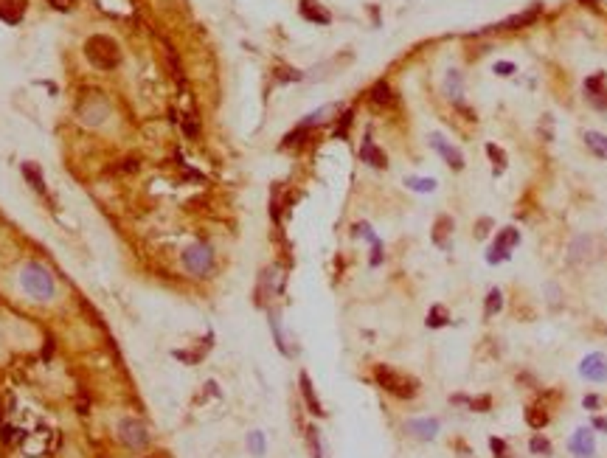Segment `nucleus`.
<instances>
[{
    "label": "nucleus",
    "instance_id": "1",
    "mask_svg": "<svg viewBox=\"0 0 607 458\" xmlns=\"http://www.w3.org/2000/svg\"><path fill=\"white\" fill-rule=\"evenodd\" d=\"M374 382H377L385 394H391V397H397V400H414V397L419 394V380H417V377H411V374H405V371H399V368L388 366V363H377V366H374Z\"/></svg>",
    "mask_w": 607,
    "mask_h": 458
},
{
    "label": "nucleus",
    "instance_id": "2",
    "mask_svg": "<svg viewBox=\"0 0 607 458\" xmlns=\"http://www.w3.org/2000/svg\"><path fill=\"white\" fill-rule=\"evenodd\" d=\"M20 284L23 290L34 298V301H51L53 292H56V284H53V275L48 270L46 265L40 262H26L23 270H20Z\"/></svg>",
    "mask_w": 607,
    "mask_h": 458
},
{
    "label": "nucleus",
    "instance_id": "3",
    "mask_svg": "<svg viewBox=\"0 0 607 458\" xmlns=\"http://www.w3.org/2000/svg\"><path fill=\"white\" fill-rule=\"evenodd\" d=\"M85 56L98 71H116L121 65V46L107 34H93L85 43Z\"/></svg>",
    "mask_w": 607,
    "mask_h": 458
},
{
    "label": "nucleus",
    "instance_id": "4",
    "mask_svg": "<svg viewBox=\"0 0 607 458\" xmlns=\"http://www.w3.org/2000/svg\"><path fill=\"white\" fill-rule=\"evenodd\" d=\"M180 262H183L186 273L197 275V278H205V275L214 270L217 256H214L211 245H205V242H194V245H188L186 250H183Z\"/></svg>",
    "mask_w": 607,
    "mask_h": 458
},
{
    "label": "nucleus",
    "instance_id": "5",
    "mask_svg": "<svg viewBox=\"0 0 607 458\" xmlns=\"http://www.w3.org/2000/svg\"><path fill=\"white\" fill-rule=\"evenodd\" d=\"M520 245V230L517 228H501L498 230V236H495V242L489 245V250H486V262L489 265H501V262H506V259H512V250Z\"/></svg>",
    "mask_w": 607,
    "mask_h": 458
},
{
    "label": "nucleus",
    "instance_id": "6",
    "mask_svg": "<svg viewBox=\"0 0 607 458\" xmlns=\"http://www.w3.org/2000/svg\"><path fill=\"white\" fill-rule=\"evenodd\" d=\"M405 430H408L414 439H419V442H433V439L439 436V430H442V422H439V419H430V416L408 419V422H405Z\"/></svg>",
    "mask_w": 607,
    "mask_h": 458
},
{
    "label": "nucleus",
    "instance_id": "7",
    "mask_svg": "<svg viewBox=\"0 0 607 458\" xmlns=\"http://www.w3.org/2000/svg\"><path fill=\"white\" fill-rule=\"evenodd\" d=\"M118 436H121V442H124L127 447H133V450H138V447H143V444L149 442L146 427L141 424L138 419H124V422L118 424Z\"/></svg>",
    "mask_w": 607,
    "mask_h": 458
},
{
    "label": "nucleus",
    "instance_id": "8",
    "mask_svg": "<svg viewBox=\"0 0 607 458\" xmlns=\"http://www.w3.org/2000/svg\"><path fill=\"white\" fill-rule=\"evenodd\" d=\"M579 374H582L588 382H605L607 380V357L602 355V352L588 355V357L579 363Z\"/></svg>",
    "mask_w": 607,
    "mask_h": 458
},
{
    "label": "nucleus",
    "instance_id": "9",
    "mask_svg": "<svg viewBox=\"0 0 607 458\" xmlns=\"http://www.w3.org/2000/svg\"><path fill=\"white\" fill-rule=\"evenodd\" d=\"M568 450L573 453L576 458H591L596 453V439H593V430L591 427H579L571 442H568Z\"/></svg>",
    "mask_w": 607,
    "mask_h": 458
},
{
    "label": "nucleus",
    "instance_id": "10",
    "mask_svg": "<svg viewBox=\"0 0 607 458\" xmlns=\"http://www.w3.org/2000/svg\"><path fill=\"white\" fill-rule=\"evenodd\" d=\"M540 11H543V6L540 3H531L526 11H520V14H512L509 20H504V23H498V26H492V31H514V29H523V26H531L537 17H540Z\"/></svg>",
    "mask_w": 607,
    "mask_h": 458
},
{
    "label": "nucleus",
    "instance_id": "11",
    "mask_svg": "<svg viewBox=\"0 0 607 458\" xmlns=\"http://www.w3.org/2000/svg\"><path fill=\"white\" fill-rule=\"evenodd\" d=\"M430 146H433V149H436V152L447 161V166H450V169H456V172H461V169H464V155H461L456 146H450V143H447L442 136L430 138Z\"/></svg>",
    "mask_w": 607,
    "mask_h": 458
},
{
    "label": "nucleus",
    "instance_id": "12",
    "mask_svg": "<svg viewBox=\"0 0 607 458\" xmlns=\"http://www.w3.org/2000/svg\"><path fill=\"white\" fill-rule=\"evenodd\" d=\"M549 422H551V408H549L546 400H537V402H531V405L526 408V424H529L531 430H543Z\"/></svg>",
    "mask_w": 607,
    "mask_h": 458
},
{
    "label": "nucleus",
    "instance_id": "13",
    "mask_svg": "<svg viewBox=\"0 0 607 458\" xmlns=\"http://www.w3.org/2000/svg\"><path fill=\"white\" fill-rule=\"evenodd\" d=\"M585 93H588V101L596 104L599 110H607V79L605 73H596L585 82Z\"/></svg>",
    "mask_w": 607,
    "mask_h": 458
},
{
    "label": "nucleus",
    "instance_id": "14",
    "mask_svg": "<svg viewBox=\"0 0 607 458\" xmlns=\"http://www.w3.org/2000/svg\"><path fill=\"white\" fill-rule=\"evenodd\" d=\"M26 9H29V0H0V20L14 26L26 17Z\"/></svg>",
    "mask_w": 607,
    "mask_h": 458
},
{
    "label": "nucleus",
    "instance_id": "15",
    "mask_svg": "<svg viewBox=\"0 0 607 458\" xmlns=\"http://www.w3.org/2000/svg\"><path fill=\"white\" fill-rule=\"evenodd\" d=\"M301 17L310 20V23H318V26H329L332 23V14L318 0H301Z\"/></svg>",
    "mask_w": 607,
    "mask_h": 458
},
{
    "label": "nucleus",
    "instance_id": "16",
    "mask_svg": "<svg viewBox=\"0 0 607 458\" xmlns=\"http://www.w3.org/2000/svg\"><path fill=\"white\" fill-rule=\"evenodd\" d=\"M453 228H456L453 217L442 214V217L436 220V225H433V242H436V248H442V250H450V239H447V236H453Z\"/></svg>",
    "mask_w": 607,
    "mask_h": 458
},
{
    "label": "nucleus",
    "instance_id": "17",
    "mask_svg": "<svg viewBox=\"0 0 607 458\" xmlns=\"http://www.w3.org/2000/svg\"><path fill=\"white\" fill-rule=\"evenodd\" d=\"M369 101H372L374 107L385 110V107H394V104H397V96H394V91L388 88V82H385V79H379L372 91H369Z\"/></svg>",
    "mask_w": 607,
    "mask_h": 458
},
{
    "label": "nucleus",
    "instance_id": "18",
    "mask_svg": "<svg viewBox=\"0 0 607 458\" xmlns=\"http://www.w3.org/2000/svg\"><path fill=\"white\" fill-rule=\"evenodd\" d=\"M298 382H301V394H304V402H307L310 413H315V416H324V405H321V400L315 397V388H312V380H310V374H307V371H301Z\"/></svg>",
    "mask_w": 607,
    "mask_h": 458
},
{
    "label": "nucleus",
    "instance_id": "19",
    "mask_svg": "<svg viewBox=\"0 0 607 458\" xmlns=\"http://www.w3.org/2000/svg\"><path fill=\"white\" fill-rule=\"evenodd\" d=\"M360 158H363V163H369V166H374V169H385V166H388L385 152L374 146L372 138H366V141H363V146H360Z\"/></svg>",
    "mask_w": 607,
    "mask_h": 458
},
{
    "label": "nucleus",
    "instance_id": "20",
    "mask_svg": "<svg viewBox=\"0 0 607 458\" xmlns=\"http://www.w3.org/2000/svg\"><path fill=\"white\" fill-rule=\"evenodd\" d=\"M501 310H504V290L501 287H492L486 292V301H484V318H495Z\"/></svg>",
    "mask_w": 607,
    "mask_h": 458
},
{
    "label": "nucleus",
    "instance_id": "21",
    "mask_svg": "<svg viewBox=\"0 0 607 458\" xmlns=\"http://www.w3.org/2000/svg\"><path fill=\"white\" fill-rule=\"evenodd\" d=\"M585 143L596 158H607V136L602 133H585Z\"/></svg>",
    "mask_w": 607,
    "mask_h": 458
},
{
    "label": "nucleus",
    "instance_id": "22",
    "mask_svg": "<svg viewBox=\"0 0 607 458\" xmlns=\"http://www.w3.org/2000/svg\"><path fill=\"white\" fill-rule=\"evenodd\" d=\"M447 323H450V312H447L442 304L430 307V312H427V326H430V329H442V326H447Z\"/></svg>",
    "mask_w": 607,
    "mask_h": 458
},
{
    "label": "nucleus",
    "instance_id": "23",
    "mask_svg": "<svg viewBox=\"0 0 607 458\" xmlns=\"http://www.w3.org/2000/svg\"><path fill=\"white\" fill-rule=\"evenodd\" d=\"M529 450L534 453V456H551L554 453V447H551V442L546 439V436H531V442H529Z\"/></svg>",
    "mask_w": 607,
    "mask_h": 458
},
{
    "label": "nucleus",
    "instance_id": "24",
    "mask_svg": "<svg viewBox=\"0 0 607 458\" xmlns=\"http://www.w3.org/2000/svg\"><path fill=\"white\" fill-rule=\"evenodd\" d=\"M23 175H26V180L31 183V188H34V191L46 194V183H43V175L37 172V166H31V163H23Z\"/></svg>",
    "mask_w": 607,
    "mask_h": 458
},
{
    "label": "nucleus",
    "instance_id": "25",
    "mask_svg": "<svg viewBox=\"0 0 607 458\" xmlns=\"http://www.w3.org/2000/svg\"><path fill=\"white\" fill-rule=\"evenodd\" d=\"M486 155L495 161V175H501V172L506 169V152H504V149H498L495 143H486Z\"/></svg>",
    "mask_w": 607,
    "mask_h": 458
},
{
    "label": "nucleus",
    "instance_id": "26",
    "mask_svg": "<svg viewBox=\"0 0 607 458\" xmlns=\"http://www.w3.org/2000/svg\"><path fill=\"white\" fill-rule=\"evenodd\" d=\"M444 91L450 93V98H461V76H459V71H450V73H447Z\"/></svg>",
    "mask_w": 607,
    "mask_h": 458
},
{
    "label": "nucleus",
    "instance_id": "27",
    "mask_svg": "<svg viewBox=\"0 0 607 458\" xmlns=\"http://www.w3.org/2000/svg\"><path fill=\"white\" fill-rule=\"evenodd\" d=\"M467 408L469 411L486 413L492 408V397H467Z\"/></svg>",
    "mask_w": 607,
    "mask_h": 458
},
{
    "label": "nucleus",
    "instance_id": "28",
    "mask_svg": "<svg viewBox=\"0 0 607 458\" xmlns=\"http://www.w3.org/2000/svg\"><path fill=\"white\" fill-rule=\"evenodd\" d=\"M405 185L414 188V191H433V188H436V180H433V178H408Z\"/></svg>",
    "mask_w": 607,
    "mask_h": 458
},
{
    "label": "nucleus",
    "instance_id": "29",
    "mask_svg": "<svg viewBox=\"0 0 607 458\" xmlns=\"http://www.w3.org/2000/svg\"><path fill=\"white\" fill-rule=\"evenodd\" d=\"M248 447H250L253 456H265V436H262L259 430H253V433L248 436Z\"/></svg>",
    "mask_w": 607,
    "mask_h": 458
},
{
    "label": "nucleus",
    "instance_id": "30",
    "mask_svg": "<svg viewBox=\"0 0 607 458\" xmlns=\"http://www.w3.org/2000/svg\"><path fill=\"white\" fill-rule=\"evenodd\" d=\"M489 450H492V456L495 458H509V444H506L504 439H498V436L489 439Z\"/></svg>",
    "mask_w": 607,
    "mask_h": 458
},
{
    "label": "nucleus",
    "instance_id": "31",
    "mask_svg": "<svg viewBox=\"0 0 607 458\" xmlns=\"http://www.w3.org/2000/svg\"><path fill=\"white\" fill-rule=\"evenodd\" d=\"M310 436V447H312V458H324V447H321V436H318V427H310L307 430Z\"/></svg>",
    "mask_w": 607,
    "mask_h": 458
},
{
    "label": "nucleus",
    "instance_id": "32",
    "mask_svg": "<svg viewBox=\"0 0 607 458\" xmlns=\"http://www.w3.org/2000/svg\"><path fill=\"white\" fill-rule=\"evenodd\" d=\"M495 73H498V76H512L514 65L512 62H495Z\"/></svg>",
    "mask_w": 607,
    "mask_h": 458
},
{
    "label": "nucleus",
    "instance_id": "33",
    "mask_svg": "<svg viewBox=\"0 0 607 458\" xmlns=\"http://www.w3.org/2000/svg\"><path fill=\"white\" fill-rule=\"evenodd\" d=\"M582 405H585V408H588V411H596V408H599V405H602V400H599V397H596V394H588V397H585V400H582Z\"/></svg>",
    "mask_w": 607,
    "mask_h": 458
},
{
    "label": "nucleus",
    "instance_id": "34",
    "mask_svg": "<svg viewBox=\"0 0 607 458\" xmlns=\"http://www.w3.org/2000/svg\"><path fill=\"white\" fill-rule=\"evenodd\" d=\"M48 3H51V6L56 9V11H71L76 0H48Z\"/></svg>",
    "mask_w": 607,
    "mask_h": 458
},
{
    "label": "nucleus",
    "instance_id": "35",
    "mask_svg": "<svg viewBox=\"0 0 607 458\" xmlns=\"http://www.w3.org/2000/svg\"><path fill=\"white\" fill-rule=\"evenodd\" d=\"M489 225H492V220H486V217H484V220L478 223V228H475V239H484V236L489 233Z\"/></svg>",
    "mask_w": 607,
    "mask_h": 458
},
{
    "label": "nucleus",
    "instance_id": "36",
    "mask_svg": "<svg viewBox=\"0 0 607 458\" xmlns=\"http://www.w3.org/2000/svg\"><path fill=\"white\" fill-rule=\"evenodd\" d=\"M593 427H596V430H605V433H607V419H605V416H596V419H593Z\"/></svg>",
    "mask_w": 607,
    "mask_h": 458
},
{
    "label": "nucleus",
    "instance_id": "37",
    "mask_svg": "<svg viewBox=\"0 0 607 458\" xmlns=\"http://www.w3.org/2000/svg\"><path fill=\"white\" fill-rule=\"evenodd\" d=\"M579 3H585V6H591V9H596V6H599V0H579Z\"/></svg>",
    "mask_w": 607,
    "mask_h": 458
},
{
    "label": "nucleus",
    "instance_id": "38",
    "mask_svg": "<svg viewBox=\"0 0 607 458\" xmlns=\"http://www.w3.org/2000/svg\"><path fill=\"white\" fill-rule=\"evenodd\" d=\"M152 458H158V456H152Z\"/></svg>",
    "mask_w": 607,
    "mask_h": 458
}]
</instances>
